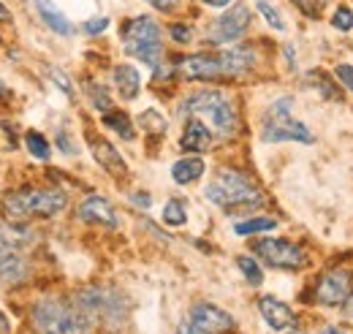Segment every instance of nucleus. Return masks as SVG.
Segmentation results:
<instances>
[{"mask_svg":"<svg viewBox=\"0 0 353 334\" xmlns=\"http://www.w3.org/2000/svg\"><path fill=\"white\" fill-rule=\"evenodd\" d=\"M123 43H125V52L139 57L141 63L147 66H158L161 63V55H163V36H161V28L152 17H136L125 25L123 30Z\"/></svg>","mask_w":353,"mask_h":334,"instance_id":"423d86ee","label":"nucleus"},{"mask_svg":"<svg viewBox=\"0 0 353 334\" xmlns=\"http://www.w3.org/2000/svg\"><path fill=\"white\" fill-rule=\"evenodd\" d=\"M188 318H190L199 329H204L207 334H225L234 329V318H231L225 310H221L218 304H207V302L193 304Z\"/></svg>","mask_w":353,"mask_h":334,"instance_id":"9b49d317","label":"nucleus"},{"mask_svg":"<svg viewBox=\"0 0 353 334\" xmlns=\"http://www.w3.org/2000/svg\"><path fill=\"white\" fill-rule=\"evenodd\" d=\"M204 196H207V202H212L215 207L225 209V212H250V209L264 204V193L253 185V179L234 168L218 171L210 179Z\"/></svg>","mask_w":353,"mask_h":334,"instance_id":"f257e3e1","label":"nucleus"},{"mask_svg":"<svg viewBox=\"0 0 353 334\" xmlns=\"http://www.w3.org/2000/svg\"><path fill=\"white\" fill-rule=\"evenodd\" d=\"M294 109V98L291 95H283L277 98L274 104H269V109L264 112V120H261V139L274 144V141H302V144H312L315 136L305 123L294 120L291 115Z\"/></svg>","mask_w":353,"mask_h":334,"instance_id":"7ed1b4c3","label":"nucleus"},{"mask_svg":"<svg viewBox=\"0 0 353 334\" xmlns=\"http://www.w3.org/2000/svg\"><path fill=\"white\" fill-rule=\"evenodd\" d=\"M207 6H215V8H223V6H228L231 0H204Z\"/></svg>","mask_w":353,"mask_h":334,"instance_id":"79ce46f5","label":"nucleus"},{"mask_svg":"<svg viewBox=\"0 0 353 334\" xmlns=\"http://www.w3.org/2000/svg\"><path fill=\"white\" fill-rule=\"evenodd\" d=\"M131 202L136 204V207H141V209H150V204H152V199H150L147 193H133Z\"/></svg>","mask_w":353,"mask_h":334,"instance_id":"58836bf2","label":"nucleus"},{"mask_svg":"<svg viewBox=\"0 0 353 334\" xmlns=\"http://www.w3.org/2000/svg\"><path fill=\"white\" fill-rule=\"evenodd\" d=\"M321 334H345V332H343L340 326H326V329H323Z\"/></svg>","mask_w":353,"mask_h":334,"instance_id":"37998d69","label":"nucleus"},{"mask_svg":"<svg viewBox=\"0 0 353 334\" xmlns=\"http://www.w3.org/2000/svg\"><path fill=\"white\" fill-rule=\"evenodd\" d=\"M236 264H239V269H242V275H245V280H248L250 286H261V283H264V272H261L259 261H253L250 255H239Z\"/></svg>","mask_w":353,"mask_h":334,"instance_id":"b1692460","label":"nucleus"},{"mask_svg":"<svg viewBox=\"0 0 353 334\" xmlns=\"http://www.w3.org/2000/svg\"><path fill=\"white\" fill-rule=\"evenodd\" d=\"M141 126L147 128V130H152V133H163V130H166V120H163L155 109H150V112L141 115Z\"/></svg>","mask_w":353,"mask_h":334,"instance_id":"7c9ffc66","label":"nucleus"},{"mask_svg":"<svg viewBox=\"0 0 353 334\" xmlns=\"http://www.w3.org/2000/svg\"><path fill=\"white\" fill-rule=\"evenodd\" d=\"M253 253L259 258H264L269 266L277 269H302L305 266V250L288 239H259L253 245Z\"/></svg>","mask_w":353,"mask_h":334,"instance_id":"0eeeda50","label":"nucleus"},{"mask_svg":"<svg viewBox=\"0 0 353 334\" xmlns=\"http://www.w3.org/2000/svg\"><path fill=\"white\" fill-rule=\"evenodd\" d=\"M259 310H261L264 321L274 332H283V329H288V326L296 324V313H294L285 302H280V299H274V296H261V299H259Z\"/></svg>","mask_w":353,"mask_h":334,"instance_id":"ddd939ff","label":"nucleus"},{"mask_svg":"<svg viewBox=\"0 0 353 334\" xmlns=\"http://www.w3.org/2000/svg\"><path fill=\"white\" fill-rule=\"evenodd\" d=\"M46 77H49V79H52L54 84H57V87H60V90H63V92H65L68 98L74 95V84H71V79H68V77H65V74H63L60 68L49 66V68H46Z\"/></svg>","mask_w":353,"mask_h":334,"instance_id":"c756f323","label":"nucleus"},{"mask_svg":"<svg viewBox=\"0 0 353 334\" xmlns=\"http://www.w3.org/2000/svg\"><path fill=\"white\" fill-rule=\"evenodd\" d=\"M3 95H8V87H3V84H0V98H3Z\"/></svg>","mask_w":353,"mask_h":334,"instance_id":"a18cd8bd","label":"nucleus"},{"mask_svg":"<svg viewBox=\"0 0 353 334\" xmlns=\"http://www.w3.org/2000/svg\"><path fill=\"white\" fill-rule=\"evenodd\" d=\"M277 226V220L274 217H250V220H242V223H236L234 226V231L239 234V237H248V234H261V231H272Z\"/></svg>","mask_w":353,"mask_h":334,"instance_id":"5701e85b","label":"nucleus"},{"mask_svg":"<svg viewBox=\"0 0 353 334\" xmlns=\"http://www.w3.org/2000/svg\"><path fill=\"white\" fill-rule=\"evenodd\" d=\"M345 313H348V315H351V318H353V293H351V296H348V304H345Z\"/></svg>","mask_w":353,"mask_h":334,"instance_id":"c03bdc74","label":"nucleus"},{"mask_svg":"<svg viewBox=\"0 0 353 334\" xmlns=\"http://www.w3.org/2000/svg\"><path fill=\"white\" fill-rule=\"evenodd\" d=\"M256 8L259 14L266 19V25H272L274 30H285V22H283V14L269 3V0H256Z\"/></svg>","mask_w":353,"mask_h":334,"instance_id":"a878e982","label":"nucleus"},{"mask_svg":"<svg viewBox=\"0 0 353 334\" xmlns=\"http://www.w3.org/2000/svg\"><path fill=\"white\" fill-rule=\"evenodd\" d=\"M68 204V196L63 190H36V188H28V190H19V193H11L6 202H3V212L11 217V220H28V217H52L57 212H63Z\"/></svg>","mask_w":353,"mask_h":334,"instance_id":"20e7f679","label":"nucleus"},{"mask_svg":"<svg viewBox=\"0 0 353 334\" xmlns=\"http://www.w3.org/2000/svg\"><path fill=\"white\" fill-rule=\"evenodd\" d=\"M176 71H179L182 79H190V82H215V79H225L221 55H190V57H182V60L176 63Z\"/></svg>","mask_w":353,"mask_h":334,"instance_id":"1a4fd4ad","label":"nucleus"},{"mask_svg":"<svg viewBox=\"0 0 353 334\" xmlns=\"http://www.w3.org/2000/svg\"><path fill=\"white\" fill-rule=\"evenodd\" d=\"M250 28V8L248 6H234L231 11H225L212 28V39L218 43L239 41Z\"/></svg>","mask_w":353,"mask_h":334,"instance_id":"9d476101","label":"nucleus"},{"mask_svg":"<svg viewBox=\"0 0 353 334\" xmlns=\"http://www.w3.org/2000/svg\"><path fill=\"white\" fill-rule=\"evenodd\" d=\"M33 326L39 334H88L95 326V318L79 304L44 299L33 307Z\"/></svg>","mask_w":353,"mask_h":334,"instance_id":"f03ea898","label":"nucleus"},{"mask_svg":"<svg viewBox=\"0 0 353 334\" xmlns=\"http://www.w3.org/2000/svg\"><path fill=\"white\" fill-rule=\"evenodd\" d=\"M0 22H11V11L3 3H0Z\"/></svg>","mask_w":353,"mask_h":334,"instance_id":"a19ab883","label":"nucleus"},{"mask_svg":"<svg viewBox=\"0 0 353 334\" xmlns=\"http://www.w3.org/2000/svg\"><path fill=\"white\" fill-rule=\"evenodd\" d=\"M179 112L182 115H204L210 120V126L215 128L221 136H234L236 133V112L225 101V95L218 92V90L193 92L190 98H185V104L179 106Z\"/></svg>","mask_w":353,"mask_h":334,"instance_id":"39448f33","label":"nucleus"},{"mask_svg":"<svg viewBox=\"0 0 353 334\" xmlns=\"http://www.w3.org/2000/svg\"><path fill=\"white\" fill-rule=\"evenodd\" d=\"M218 55H221L225 79L228 77H242L256 66V52L250 46H234V49H225V52H218Z\"/></svg>","mask_w":353,"mask_h":334,"instance_id":"dca6fc26","label":"nucleus"},{"mask_svg":"<svg viewBox=\"0 0 353 334\" xmlns=\"http://www.w3.org/2000/svg\"><path fill=\"white\" fill-rule=\"evenodd\" d=\"M176 334H207V332H204V329H199V326H196V324L188 318V321H182V324H179Z\"/></svg>","mask_w":353,"mask_h":334,"instance_id":"4c0bfd02","label":"nucleus"},{"mask_svg":"<svg viewBox=\"0 0 353 334\" xmlns=\"http://www.w3.org/2000/svg\"><path fill=\"white\" fill-rule=\"evenodd\" d=\"M351 293H353V277L351 272H345V269H332V272H326L315 283V302H321L323 307L345 304Z\"/></svg>","mask_w":353,"mask_h":334,"instance_id":"6e6552de","label":"nucleus"},{"mask_svg":"<svg viewBox=\"0 0 353 334\" xmlns=\"http://www.w3.org/2000/svg\"><path fill=\"white\" fill-rule=\"evenodd\" d=\"M294 6H296L305 17H321V3H318V0H294Z\"/></svg>","mask_w":353,"mask_h":334,"instance_id":"2f4dec72","label":"nucleus"},{"mask_svg":"<svg viewBox=\"0 0 353 334\" xmlns=\"http://www.w3.org/2000/svg\"><path fill=\"white\" fill-rule=\"evenodd\" d=\"M150 6H155V8H161V11H172L176 6V0H147Z\"/></svg>","mask_w":353,"mask_h":334,"instance_id":"ea45409f","label":"nucleus"},{"mask_svg":"<svg viewBox=\"0 0 353 334\" xmlns=\"http://www.w3.org/2000/svg\"><path fill=\"white\" fill-rule=\"evenodd\" d=\"M28 277V261L11 248H0V288L19 286Z\"/></svg>","mask_w":353,"mask_h":334,"instance_id":"2eb2a0df","label":"nucleus"},{"mask_svg":"<svg viewBox=\"0 0 353 334\" xmlns=\"http://www.w3.org/2000/svg\"><path fill=\"white\" fill-rule=\"evenodd\" d=\"M103 126L112 128V130H117L125 141H131L133 136H136V133H133L131 117H128L125 112H106V115H103Z\"/></svg>","mask_w":353,"mask_h":334,"instance_id":"4be33fe9","label":"nucleus"},{"mask_svg":"<svg viewBox=\"0 0 353 334\" xmlns=\"http://www.w3.org/2000/svg\"><path fill=\"white\" fill-rule=\"evenodd\" d=\"M36 8H39V14H41V19L46 22L49 30H54L60 36H71L74 33V25L68 22V17L52 0H36Z\"/></svg>","mask_w":353,"mask_h":334,"instance_id":"6ab92c4d","label":"nucleus"},{"mask_svg":"<svg viewBox=\"0 0 353 334\" xmlns=\"http://www.w3.org/2000/svg\"><path fill=\"white\" fill-rule=\"evenodd\" d=\"M0 43H3V39H0Z\"/></svg>","mask_w":353,"mask_h":334,"instance_id":"de8ad7c7","label":"nucleus"},{"mask_svg":"<svg viewBox=\"0 0 353 334\" xmlns=\"http://www.w3.org/2000/svg\"><path fill=\"white\" fill-rule=\"evenodd\" d=\"M85 84H88V95H90V101H92V106H95L98 112L106 115V112L112 109V98H109V92L95 82H85Z\"/></svg>","mask_w":353,"mask_h":334,"instance_id":"bb28decb","label":"nucleus"},{"mask_svg":"<svg viewBox=\"0 0 353 334\" xmlns=\"http://www.w3.org/2000/svg\"><path fill=\"white\" fill-rule=\"evenodd\" d=\"M288 334H305V332H299V329H291Z\"/></svg>","mask_w":353,"mask_h":334,"instance_id":"49530a36","label":"nucleus"},{"mask_svg":"<svg viewBox=\"0 0 353 334\" xmlns=\"http://www.w3.org/2000/svg\"><path fill=\"white\" fill-rule=\"evenodd\" d=\"M25 144H28V150H30L33 158H39V161H46V158H49V141H46L39 130H28Z\"/></svg>","mask_w":353,"mask_h":334,"instance_id":"393cba45","label":"nucleus"},{"mask_svg":"<svg viewBox=\"0 0 353 334\" xmlns=\"http://www.w3.org/2000/svg\"><path fill=\"white\" fill-rule=\"evenodd\" d=\"M332 25H334L337 30H343V33L353 30V11L348 6H340V8L334 11V17H332Z\"/></svg>","mask_w":353,"mask_h":334,"instance_id":"c85d7f7f","label":"nucleus"},{"mask_svg":"<svg viewBox=\"0 0 353 334\" xmlns=\"http://www.w3.org/2000/svg\"><path fill=\"white\" fill-rule=\"evenodd\" d=\"M179 144H182V150H188V153H207L210 144H212V130L204 126V120L190 117L185 130H182Z\"/></svg>","mask_w":353,"mask_h":334,"instance_id":"f3484780","label":"nucleus"},{"mask_svg":"<svg viewBox=\"0 0 353 334\" xmlns=\"http://www.w3.org/2000/svg\"><path fill=\"white\" fill-rule=\"evenodd\" d=\"M79 217L85 223H98V226H109V228H117L120 226L117 212H114V207L103 196H88L79 204Z\"/></svg>","mask_w":353,"mask_h":334,"instance_id":"f8f14e48","label":"nucleus"},{"mask_svg":"<svg viewBox=\"0 0 353 334\" xmlns=\"http://www.w3.org/2000/svg\"><path fill=\"white\" fill-rule=\"evenodd\" d=\"M30 245H36V234L28 226H22L17 220L0 223V248L19 250V248H30Z\"/></svg>","mask_w":353,"mask_h":334,"instance_id":"a211bd4d","label":"nucleus"},{"mask_svg":"<svg viewBox=\"0 0 353 334\" xmlns=\"http://www.w3.org/2000/svg\"><path fill=\"white\" fill-rule=\"evenodd\" d=\"M114 84H117V92L125 98V101H133L141 90V77L133 66H117L114 68Z\"/></svg>","mask_w":353,"mask_h":334,"instance_id":"aec40b11","label":"nucleus"},{"mask_svg":"<svg viewBox=\"0 0 353 334\" xmlns=\"http://www.w3.org/2000/svg\"><path fill=\"white\" fill-rule=\"evenodd\" d=\"M90 150H92V158L106 168L112 177H125L128 174V164L123 161V155L106 141V139H98V136H90Z\"/></svg>","mask_w":353,"mask_h":334,"instance_id":"4468645a","label":"nucleus"},{"mask_svg":"<svg viewBox=\"0 0 353 334\" xmlns=\"http://www.w3.org/2000/svg\"><path fill=\"white\" fill-rule=\"evenodd\" d=\"M310 77H312V79H318V82H321V92H323V95H326V98H334V101H337V98H340V92H334V90H332V87H334V84L329 82V79H326V74H321V71H312V74H310Z\"/></svg>","mask_w":353,"mask_h":334,"instance_id":"473e14b6","label":"nucleus"},{"mask_svg":"<svg viewBox=\"0 0 353 334\" xmlns=\"http://www.w3.org/2000/svg\"><path fill=\"white\" fill-rule=\"evenodd\" d=\"M204 174V161L201 158H182L172 166V179L176 185H190Z\"/></svg>","mask_w":353,"mask_h":334,"instance_id":"412c9836","label":"nucleus"},{"mask_svg":"<svg viewBox=\"0 0 353 334\" xmlns=\"http://www.w3.org/2000/svg\"><path fill=\"white\" fill-rule=\"evenodd\" d=\"M57 147H60L65 155H74V153H77V147H74V141L68 139L65 130H57Z\"/></svg>","mask_w":353,"mask_h":334,"instance_id":"c9c22d12","label":"nucleus"},{"mask_svg":"<svg viewBox=\"0 0 353 334\" xmlns=\"http://www.w3.org/2000/svg\"><path fill=\"white\" fill-rule=\"evenodd\" d=\"M190 36H193V30H190L188 25H174V28H172V39H174V41L188 43L190 41Z\"/></svg>","mask_w":353,"mask_h":334,"instance_id":"e433bc0d","label":"nucleus"},{"mask_svg":"<svg viewBox=\"0 0 353 334\" xmlns=\"http://www.w3.org/2000/svg\"><path fill=\"white\" fill-rule=\"evenodd\" d=\"M334 74H337V79L343 82V87L353 90V66H348V63H340V66L334 68Z\"/></svg>","mask_w":353,"mask_h":334,"instance_id":"72a5a7b5","label":"nucleus"},{"mask_svg":"<svg viewBox=\"0 0 353 334\" xmlns=\"http://www.w3.org/2000/svg\"><path fill=\"white\" fill-rule=\"evenodd\" d=\"M188 220V212H185V204L172 199L166 207H163V223L166 226H182Z\"/></svg>","mask_w":353,"mask_h":334,"instance_id":"cd10ccee","label":"nucleus"},{"mask_svg":"<svg viewBox=\"0 0 353 334\" xmlns=\"http://www.w3.org/2000/svg\"><path fill=\"white\" fill-rule=\"evenodd\" d=\"M109 28V19L106 17H95V19H90L88 25H85V30H88L90 36H98V33H103Z\"/></svg>","mask_w":353,"mask_h":334,"instance_id":"f704fd0d","label":"nucleus"}]
</instances>
